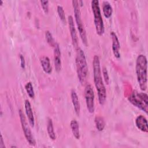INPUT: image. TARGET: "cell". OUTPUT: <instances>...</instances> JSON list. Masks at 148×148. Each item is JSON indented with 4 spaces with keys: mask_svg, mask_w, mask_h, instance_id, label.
Returning a JSON list of instances; mask_svg holds the SVG:
<instances>
[{
    "mask_svg": "<svg viewBox=\"0 0 148 148\" xmlns=\"http://www.w3.org/2000/svg\"><path fill=\"white\" fill-rule=\"evenodd\" d=\"M47 131L48 135L49 138L51 140H55L56 138V134L54 130V126L53 123L51 119L47 118Z\"/></svg>",
    "mask_w": 148,
    "mask_h": 148,
    "instance_id": "ac0fdd59",
    "label": "cell"
},
{
    "mask_svg": "<svg viewBox=\"0 0 148 148\" xmlns=\"http://www.w3.org/2000/svg\"><path fill=\"white\" fill-rule=\"evenodd\" d=\"M25 89L26 90V92L28 94V95L29 96V97L30 98H34L35 97V92H34V88H33V86L31 82H27L25 85Z\"/></svg>",
    "mask_w": 148,
    "mask_h": 148,
    "instance_id": "ffe728a7",
    "label": "cell"
},
{
    "mask_svg": "<svg viewBox=\"0 0 148 148\" xmlns=\"http://www.w3.org/2000/svg\"><path fill=\"white\" fill-rule=\"evenodd\" d=\"M102 11L104 16L106 18L111 17L113 13V9L108 1H103L102 3Z\"/></svg>",
    "mask_w": 148,
    "mask_h": 148,
    "instance_id": "2e32d148",
    "label": "cell"
},
{
    "mask_svg": "<svg viewBox=\"0 0 148 148\" xmlns=\"http://www.w3.org/2000/svg\"><path fill=\"white\" fill-rule=\"evenodd\" d=\"M135 125L136 127L142 132H148V124L146 118L143 115H139L135 119Z\"/></svg>",
    "mask_w": 148,
    "mask_h": 148,
    "instance_id": "7c38bea8",
    "label": "cell"
},
{
    "mask_svg": "<svg viewBox=\"0 0 148 148\" xmlns=\"http://www.w3.org/2000/svg\"><path fill=\"white\" fill-rule=\"evenodd\" d=\"M18 115L20 117L21 128L23 129V131L24 132V135L27 141L31 146H35L36 141L27 121L25 116L21 109L18 110Z\"/></svg>",
    "mask_w": 148,
    "mask_h": 148,
    "instance_id": "52a82bcc",
    "label": "cell"
},
{
    "mask_svg": "<svg viewBox=\"0 0 148 148\" xmlns=\"http://www.w3.org/2000/svg\"><path fill=\"white\" fill-rule=\"evenodd\" d=\"M68 22L69 29L70 31L73 46H74L75 48L77 49L78 48V38H77V35L76 28L74 24L73 18L71 15L68 16Z\"/></svg>",
    "mask_w": 148,
    "mask_h": 148,
    "instance_id": "9c48e42d",
    "label": "cell"
},
{
    "mask_svg": "<svg viewBox=\"0 0 148 148\" xmlns=\"http://www.w3.org/2000/svg\"><path fill=\"white\" fill-rule=\"evenodd\" d=\"M91 6L94 16V23L96 32L99 36H102L105 32V28L99 1L98 0L91 1Z\"/></svg>",
    "mask_w": 148,
    "mask_h": 148,
    "instance_id": "5b68a950",
    "label": "cell"
},
{
    "mask_svg": "<svg viewBox=\"0 0 148 148\" xmlns=\"http://www.w3.org/2000/svg\"><path fill=\"white\" fill-rule=\"evenodd\" d=\"M19 57H20V66L22 69H24L25 68V62L24 57L21 54H20L19 55Z\"/></svg>",
    "mask_w": 148,
    "mask_h": 148,
    "instance_id": "d4e9b609",
    "label": "cell"
},
{
    "mask_svg": "<svg viewBox=\"0 0 148 148\" xmlns=\"http://www.w3.org/2000/svg\"><path fill=\"white\" fill-rule=\"evenodd\" d=\"M71 100H72V102L73 106L75 113L77 116H79L80 113V105L79 101L78 96L75 90H71Z\"/></svg>",
    "mask_w": 148,
    "mask_h": 148,
    "instance_id": "5bb4252c",
    "label": "cell"
},
{
    "mask_svg": "<svg viewBox=\"0 0 148 148\" xmlns=\"http://www.w3.org/2000/svg\"><path fill=\"white\" fill-rule=\"evenodd\" d=\"M128 99L134 106L143 111L146 114H147L148 95L146 93L134 90L128 97Z\"/></svg>",
    "mask_w": 148,
    "mask_h": 148,
    "instance_id": "277c9868",
    "label": "cell"
},
{
    "mask_svg": "<svg viewBox=\"0 0 148 148\" xmlns=\"http://www.w3.org/2000/svg\"><path fill=\"white\" fill-rule=\"evenodd\" d=\"M95 124L96 128L99 131H102L103 130L105 126V122L104 120V119L99 116H96L95 117Z\"/></svg>",
    "mask_w": 148,
    "mask_h": 148,
    "instance_id": "d6986e66",
    "label": "cell"
},
{
    "mask_svg": "<svg viewBox=\"0 0 148 148\" xmlns=\"http://www.w3.org/2000/svg\"><path fill=\"white\" fill-rule=\"evenodd\" d=\"M92 69L94 83L97 91L99 103L103 105L106 98V90L101 75L99 57L97 55H95L93 57Z\"/></svg>",
    "mask_w": 148,
    "mask_h": 148,
    "instance_id": "6da1fadb",
    "label": "cell"
},
{
    "mask_svg": "<svg viewBox=\"0 0 148 148\" xmlns=\"http://www.w3.org/2000/svg\"><path fill=\"white\" fill-rule=\"evenodd\" d=\"M54 64L55 69L57 72H59L61 69V51L59 45L56 43L54 46Z\"/></svg>",
    "mask_w": 148,
    "mask_h": 148,
    "instance_id": "8fae6325",
    "label": "cell"
},
{
    "mask_svg": "<svg viewBox=\"0 0 148 148\" xmlns=\"http://www.w3.org/2000/svg\"><path fill=\"white\" fill-rule=\"evenodd\" d=\"M45 38L47 42V43L51 47H54L55 45L56 44V42H55L53 35L49 31H46L45 32Z\"/></svg>",
    "mask_w": 148,
    "mask_h": 148,
    "instance_id": "44dd1931",
    "label": "cell"
},
{
    "mask_svg": "<svg viewBox=\"0 0 148 148\" xmlns=\"http://www.w3.org/2000/svg\"><path fill=\"white\" fill-rule=\"evenodd\" d=\"M57 13H58V15L60 20L62 21V22L64 23H66V18H65V12H64L63 8L60 5L57 6Z\"/></svg>",
    "mask_w": 148,
    "mask_h": 148,
    "instance_id": "7402d4cb",
    "label": "cell"
},
{
    "mask_svg": "<svg viewBox=\"0 0 148 148\" xmlns=\"http://www.w3.org/2000/svg\"><path fill=\"white\" fill-rule=\"evenodd\" d=\"M2 3H3V1L2 0H0V5H2Z\"/></svg>",
    "mask_w": 148,
    "mask_h": 148,
    "instance_id": "4316f807",
    "label": "cell"
},
{
    "mask_svg": "<svg viewBox=\"0 0 148 148\" xmlns=\"http://www.w3.org/2000/svg\"><path fill=\"white\" fill-rule=\"evenodd\" d=\"M42 8L45 14L49 13V1H40Z\"/></svg>",
    "mask_w": 148,
    "mask_h": 148,
    "instance_id": "cb8c5ba5",
    "label": "cell"
},
{
    "mask_svg": "<svg viewBox=\"0 0 148 148\" xmlns=\"http://www.w3.org/2000/svg\"><path fill=\"white\" fill-rule=\"evenodd\" d=\"M147 61L146 56L143 54L138 56L136 60L135 71L137 81L140 89L145 91L147 89Z\"/></svg>",
    "mask_w": 148,
    "mask_h": 148,
    "instance_id": "7a4b0ae2",
    "label": "cell"
},
{
    "mask_svg": "<svg viewBox=\"0 0 148 148\" xmlns=\"http://www.w3.org/2000/svg\"><path fill=\"white\" fill-rule=\"evenodd\" d=\"M84 97L87 109L90 113H93L95 110L94 106V92L92 87L91 84H88L84 88Z\"/></svg>",
    "mask_w": 148,
    "mask_h": 148,
    "instance_id": "ba28073f",
    "label": "cell"
},
{
    "mask_svg": "<svg viewBox=\"0 0 148 148\" xmlns=\"http://www.w3.org/2000/svg\"><path fill=\"white\" fill-rule=\"evenodd\" d=\"M70 127L72 130L73 136L76 139H80V131H79V125L77 121L76 120H71L70 123Z\"/></svg>",
    "mask_w": 148,
    "mask_h": 148,
    "instance_id": "e0dca14e",
    "label": "cell"
},
{
    "mask_svg": "<svg viewBox=\"0 0 148 148\" xmlns=\"http://www.w3.org/2000/svg\"><path fill=\"white\" fill-rule=\"evenodd\" d=\"M72 6L73 8V11H74V16H75V19L76 24L77 28V30L79 33L80 37L82 39V41L83 43L87 46V38L86 35V32L85 30V28L84 27L82 17H81V12L80 9V5L79 4L78 1H72Z\"/></svg>",
    "mask_w": 148,
    "mask_h": 148,
    "instance_id": "8992f818",
    "label": "cell"
},
{
    "mask_svg": "<svg viewBox=\"0 0 148 148\" xmlns=\"http://www.w3.org/2000/svg\"><path fill=\"white\" fill-rule=\"evenodd\" d=\"M40 62L43 71L47 74H50L52 72L50 61L47 56H42L40 58Z\"/></svg>",
    "mask_w": 148,
    "mask_h": 148,
    "instance_id": "9a60e30c",
    "label": "cell"
},
{
    "mask_svg": "<svg viewBox=\"0 0 148 148\" xmlns=\"http://www.w3.org/2000/svg\"><path fill=\"white\" fill-rule=\"evenodd\" d=\"M75 62L78 79L80 83L83 84L87 76L88 65L85 54L80 48L77 49Z\"/></svg>",
    "mask_w": 148,
    "mask_h": 148,
    "instance_id": "3957f363",
    "label": "cell"
},
{
    "mask_svg": "<svg viewBox=\"0 0 148 148\" xmlns=\"http://www.w3.org/2000/svg\"><path fill=\"white\" fill-rule=\"evenodd\" d=\"M110 36L112 38V49L113 55L116 58H120V45L117 38V35L113 31L110 32Z\"/></svg>",
    "mask_w": 148,
    "mask_h": 148,
    "instance_id": "30bf717a",
    "label": "cell"
},
{
    "mask_svg": "<svg viewBox=\"0 0 148 148\" xmlns=\"http://www.w3.org/2000/svg\"><path fill=\"white\" fill-rule=\"evenodd\" d=\"M5 143L3 142V137L2 135H1V139H0V148H5Z\"/></svg>",
    "mask_w": 148,
    "mask_h": 148,
    "instance_id": "484cf974",
    "label": "cell"
},
{
    "mask_svg": "<svg viewBox=\"0 0 148 148\" xmlns=\"http://www.w3.org/2000/svg\"><path fill=\"white\" fill-rule=\"evenodd\" d=\"M24 108L26 116L27 117L28 123L31 127H34L35 125V119L34 116V113L31 108V103L28 99H25L24 102Z\"/></svg>",
    "mask_w": 148,
    "mask_h": 148,
    "instance_id": "4fadbf2b",
    "label": "cell"
},
{
    "mask_svg": "<svg viewBox=\"0 0 148 148\" xmlns=\"http://www.w3.org/2000/svg\"><path fill=\"white\" fill-rule=\"evenodd\" d=\"M102 75H103V78L104 80V82H105V83L108 85L109 83V74H108V71L106 69V67L103 66L102 68Z\"/></svg>",
    "mask_w": 148,
    "mask_h": 148,
    "instance_id": "603a6c76",
    "label": "cell"
}]
</instances>
